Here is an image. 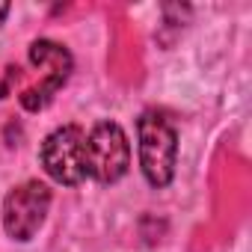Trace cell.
Listing matches in <instances>:
<instances>
[{"label": "cell", "instance_id": "4", "mask_svg": "<svg viewBox=\"0 0 252 252\" xmlns=\"http://www.w3.org/2000/svg\"><path fill=\"white\" fill-rule=\"evenodd\" d=\"M48 211H51V187L42 181H24L6 193L0 217H3V228L12 240L27 243L45 225Z\"/></svg>", "mask_w": 252, "mask_h": 252}, {"label": "cell", "instance_id": "5", "mask_svg": "<svg viewBox=\"0 0 252 252\" xmlns=\"http://www.w3.org/2000/svg\"><path fill=\"white\" fill-rule=\"evenodd\" d=\"M30 63L45 71V80H42L39 86L24 89V92L18 95V101H21L24 110L39 113V110H45V107L51 104L54 92H60V89L65 86V80H68V74H71V68H74V60H71V54H68L63 45H57V42H51V39H36V42L30 45Z\"/></svg>", "mask_w": 252, "mask_h": 252}, {"label": "cell", "instance_id": "6", "mask_svg": "<svg viewBox=\"0 0 252 252\" xmlns=\"http://www.w3.org/2000/svg\"><path fill=\"white\" fill-rule=\"evenodd\" d=\"M6 15H9V3H6V0H0V24H3Z\"/></svg>", "mask_w": 252, "mask_h": 252}, {"label": "cell", "instance_id": "3", "mask_svg": "<svg viewBox=\"0 0 252 252\" xmlns=\"http://www.w3.org/2000/svg\"><path fill=\"white\" fill-rule=\"evenodd\" d=\"M42 166L45 172L63 184V187H77L86 178V134L77 125H63L51 131L42 143Z\"/></svg>", "mask_w": 252, "mask_h": 252}, {"label": "cell", "instance_id": "1", "mask_svg": "<svg viewBox=\"0 0 252 252\" xmlns=\"http://www.w3.org/2000/svg\"><path fill=\"white\" fill-rule=\"evenodd\" d=\"M140 131V169L152 187H166L175 175L178 134L158 110H146L137 122Z\"/></svg>", "mask_w": 252, "mask_h": 252}, {"label": "cell", "instance_id": "2", "mask_svg": "<svg viewBox=\"0 0 252 252\" xmlns=\"http://www.w3.org/2000/svg\"><path fill=\"white\" fill-rule=\"evenodd\" d=\"M131 166V143L122 125L104 119L86 134V175L101 184H116Z\"/></svg>", "mask_w": 252, "mask_h": 252}]
</instances>
